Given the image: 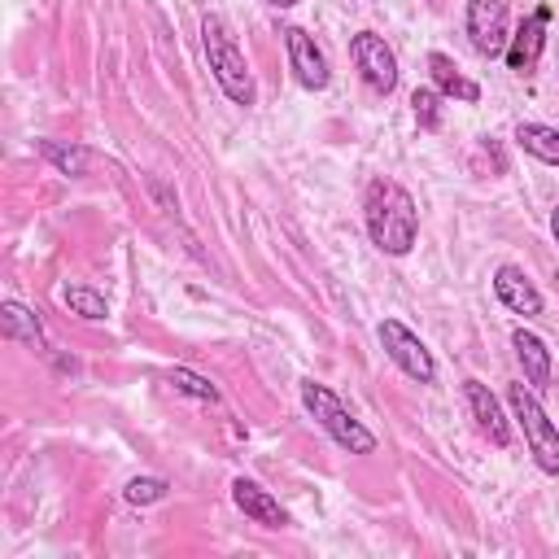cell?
<instances>
[{
    "mask_svg": "<svg viewBox=\"0 0 559 559\" xmlns=\"http://www.w3.org/2000/svg\"><path fill=\"white\" fill-rule=\"evenodd\" d=\"M362 218H367V236L380 253L402 258L415 249L419 236V210L415 197L397 183V179H371L367 197H362Z\"/></svg>",
    "mask_w": 559,
    "mask_h": 559,
    "instance_id": "1",
    "label": "cell"
},
{
    "mask_svg": "<svg viewBox=\"0 0 559 559\" xmlns=\"http://www.w3.org/2000/svg\"><path fill=\"white\" fill-rule=\"evenodd\" d=\"M201 48H205L210 74H214V83L223 87V96H227L231 105H253L258 87H253L249 61H245L240 44L231 39V31H227V22H223L218 13H210V17L201 22Z\"/></svg>",
    "mask_w": 559,
    "mask_h": 559,
    "instance_id": "2",
    "label": "cell"
},
{
    "mask_svg": "<svg viewBox=\"0 0 559 559\" xmlns=\"http://www.w3.org/2000/svg\"><path fill=\"white\" fill-rule=\"evenodd\" d=\"M301 406L314 415V424H319L341 450H349V454H371V450H376V432H371L362 419H354L349 406H345L328 384L301 380Z\"/></svg>",
    "mask_w": 559,
    "mask_h": 559,
    "instance_id": "3",
    "label": "cell"
},
{
    "mask_svg": "<svg viewBox=\"0 0 559 559\" xmlns=\"http://www.w3.org/2000/svg\"><path fill=\"white\" fill-rule=\"evenodd\" d=\"M507 402H511V415H515V424H520V432H524V441H528L533 463H537L546 476H559V428H555V419L542 411L533 384H511V389H507Z\"/></svg>",
    "mask_w": 559,
    "mask_h": 559,
    "instance_id": "4",
    "label": "cell"
},
{
    "mask_svg": "<svg viewBox=\"0 0 559 559\" xmlns=\"http://www.w3.org/2000/svg\"><path fill=\"white\" fill-rule=\"evenodd\" d=\"M376 336H380L384 354H389V358H393L411 380H419V384H432V380H437V362H432L428 345H424V341H419L402 319H380Z\"/></svg>",
    "mask_w": 559,
    "mask_h": 559,
    "instance_id": "5",
    "label": "cell"
},
{
    "mask_svg": "<svg viewBox=\"0 0 559 559\" xmlns=\"http://www.w3.org/2000/svg\"><path fill=\"white\" fill-rule=\"evenodd\" d=\"M349 57H354L362 83H367L376 96H389V92L397 87V57H393V48L384 44V35L358 31V35L349 39Z\"/></svg>",
    "mask_w": 559,
    "mask_h": 559,
    "instance_id": "6",
    "label": "cell"
},
{
    "mask_svg": "<svg viewBox=\"0 0 559 559\" xmlns=\"http://www.w3.org/2000/svg\"><path fill=\"white\" fill-rule=\"evenodd\" d=\"M467 39L480 57L507 52V0H467Z\"/></svg>",
    "mask_w": 559,
    "mask_h": 559,
    "instance_id": "7",
    "label": "cell"
},
{
    "mask_svg": "<svg viewBox=\"0 0 559 559\" xmlns=\"http://www.w3.org/2000/svg\"><path fill=\"white\" fill-rule=\"evenodd\" d=\"M546 26H550V4H537L520 26H515V35L507 39V70H515V74H533L537 70V61H542V48H546Z\"/></svg>",
    "mask_w": 559,
    "mask_h": 559,
    "instance_id": "8",
    "label": "cell"
},
{
    "mask_svg": "<svg viewBox=\"0 0 559 559\" xmlns=\"http://www.w3.org/2000/svg\"><path fill=\"white\" fill-rule=\"evenodd\" d=\"M280 35H284V48H288V66H293L297 83H301L306 92H323L332 74H328V57H323V48L314 44V35H306L301 26H284Z\"/></svg>",
    "mask_w": 559,
    "mask_h": 559,
    "instance_id": "9",
    "label": "cell"
},
{
    "mask_svg": "<svg viewBox=\"0 0 559 559\" xmlns=\"http://www.w3.org/2000/svg\"><path fill=\"white\" fill-rule=\"evenodd\" d=\"M493 293H498V301H502L511 314H524V319H537V314H542V293H537V284L524 275V266H515V262H502V266L493 271Z\"/></svg>",
    "mask_w": 559,
    "mask_h": 559,
    "instance_id": "10",
    "label": "cell"
},
{
    "mask_svg": "<svg viewBox=\"0 0 559 559\" xmlns=\"http://www.w3.org/2000/svg\"><path fill=\"white\" fill-rule=\"evenodd\" d=\"M463 397H467V411H472L476 428H480L498 450H507V445H511V424H507L498 397L489 393V384H480V380H463Z\"/></svg>",
    "mask_w": 559,
    "mask_h": 559,
    "instance_id": "11",
    "label": "cell"
},
{
    "mask_svg": "<svg viewBox=\"0 0 559 559\" xmlns=\"http://www.w3.org/2000/svg\"><path fill=\"white\" fill-rule=\"evenodd\" d=\"M231 502H236L253 524H262V528H284V524H288V511H284L258 480H249V476H236V480H231Z\"/></svg>",
    "mask_w": 559,
    "mask_h": 559,
    "instance_id": "12",
    "label": "cell"
},
{
    "mask_svg": "<svg viewBox=\"0 0 559 559\" xmlns=\"http://www.w3.org/2000/svg\"><path fill=\"white\" fill-rule=\"evenodd\" d=\"M511 349H515V358L524 367V380L533 389H546L550 384V349H546V341L537 332H528V328H515L511 332Z\"/></svg>",
    "mask_w": 559,
    "mask_h": 559,
    "instance_id": "13",
    "label": "cell"
},
{
    "mask_svg": "<svg viewBox=\"0 0 559 559\" xmlns=\"http://www.w3.org/2000/svg\"><path fill=\"white\" fill-rule=\"evenodd\" d=\"M0 328H4L9 341H22L26 349H48L44 323H39L35 310H26L22 301H4V306H0Z\"/></svg>",
    "mask_w": 559,
    "mask_h": 559,
    "instance_id": "14",
    "label": "cell"
},
{
    "mask_svg": "<svg viewBox=\"0 0 559 559\" xmlns=\"http://www.w3.org/2000/svg\"><path fill=\"white\" fill-rule=\"evenodd\" d=\"M428 74H432V87H437L441 96H454V100H467V105L480 100V87H476L472 79H463L445 52H428Z\"/></svg>",
    "mask_w": 559,
    "mask_h": 559,
    "instance_id": "15",
    "label": "cell"
},
{
    "mask_svg": "<svg viewBox=\"0 0 559 559\" xmlns=\"http://www.w3.org/2000/svg\"><path fill=\"white\" fill-rule=\"evenodd\" d=\"M515 144H520L524 153H533L537 162L559 166V131H555V127H546V122H520V127H515Z\"/></svg>",
    "mask_w": 559,
    "mask_h": 559,
    "instance_id": "16",
    "label": "cell"
},
{
    "mask_svg": "<svg viewBox=\"0 0 559 559\" xmlns=\"http://www.w3.org/2000/svg\"><path fill=\"white\" fill-rule=\"evenodd\" d=\"M61 301H66V306H70L79 319H92V323L109 314L105 297H100L96 288H87V284H66V288H61Z\"/></svg>",
    "mask_w": 559,
    "mask_h": 559,
    "instance_id": "17",
    "label": "cell"
},
{
    "mask_svg": "<svg viewBox=\"0 0 559 559\" xmlns=\"http://www.w3.org/2000/svg\"><path fill=\"white\" fill-rule=\"evenodd\" d=\"M39 153L61 170V175H83L87 170V148L61 144V140H39Z\"/></svg>",
    "mask_w": 559,
    "mask_h": 559,
    "instance_id": "18",
    "label": "cell"
},
{
    "mask_svg": "<svg viewBox=\"0 0 559 559\" xmlns=\"http://www.w3.org/2000/svg\"><path fill=\"white\" fill-rule=\"evenodd\" d=\"M441 92L437 87H415L411 92V109H415V122L424 127V131H437L441 127Z\"/></svg>",
    "mask_w": 559,
    "mask_h": 559,
    "instance_id": "19",
    "label": "cell"
},
{
    "mask_svg": "<svg viewBox=\"0 0 559 559\" xmlns=\"http://www.w3.org/2000/svg\"><path fill=\"white\" fill-rule=\"evenodd\" d=\"M166 380H170V389H179V393H188V397H197V402H218V389H214L205 376L188 371V367H170Z\"/></svg>",
    "mask_w": 559,
    "mask_h": 559,
    "instance_id": "20",
    "label": "cell"
},
{
    "mask_svg": "<svg viewBox=\"0 0 559 559\" xmlns=\"http://www.w3.org/2000/svg\"><path fill=\"white\" fill-rule=\"evenodd\" d=\"M166 480L162 476H131L127 480V489H122V498L131 502V507H153V502H162L166 498Z\"/></svg>",
    "mask_w": 559,
    "mask_h": 559,
    "instance_id": "21",
    "label": "cell"
},
{
    "mask_svg": "<svg viewBox=\"0 0 559 559\" xmlns=\"http://www.w3.org/2000/svg\"><path fill=\"white\" fill-rule=\"evenodd\" d=\"M262 4H271V9H293L297 0H262Z\"/></svg>",
    "mask_w": 559,
    "mask_h": 559,
    "instance_id": "22",
    "label": "cell"
},
{
    "mask_svg": "<svg viewBox=\"0 0 559 559\" xmlns=\"http://www.w3.org/2000/svg\"><path fill=\"white\" fill-rule=\"evenodd\" d=\"M550 231H555V245H559V205H555V214H550Z\"/></svg>",
    "mask_w": 559,
    "mask_h": 559,
    "instance_id": "23",
    "label": "cell"
}]
</instances>
